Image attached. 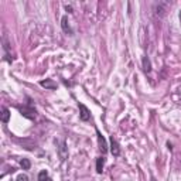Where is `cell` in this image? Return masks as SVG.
Returning a JSON list of instances; mask_svg holds the SVG:
<instances>
[{
	"mask_svg": "<svg viewBox=\"0 0 181 181\" xmlns=\"http://www.w3.org/2000/svg\"><path fill=\"white\" fill-rule=\"evenodd\" d=\"M58 156L61 160H65L68 157V147H67V143L64 140L58 143Z\"/></svg>",
	"mask_w": 181,
	"mask_h": 181,
	"instance_id": "6da1fadb",
	"label": "cell"
},
{
	"mask_svg": "<svg viewBox=\"0 0 181 181\" xmlns=\"http://www.w3.org/2000/svg\"><path fill=\"white\" fill-rule=\"evenodd\" d=\"M79 110H81V120H83V122H88L89 119H91V112H89V109L85 106L83 103H79Z\"/></svg>",
	"mask_w": 181,
	"mask_h": 181,
	"instance_id": "7a4b0ae2",
	"label": "cell"
},
{
	"mask_svg": "<svg viewBox=\"0 0 181 181\" xmlns=\"http://www.w3.org/2000/svg\"><path fill=\"white\" fill-rule=\"evenodd\" d=\"M61 27H63V30L65 31L67 34H69V36H72V28H71V26H69V21H68V16H64L63 17V20H61Z\"/></svg>",
	"mask_w": 181,
	"mask_h": 181,
	"instance_id": "3957f363",
	"label": "cell"
},
{
	"mask_svg": "<svg viewBox=\"0 0 181 181\" xmlns=\"http://www.w3.org/2000/svg\"><path fill=\"white\" fill-rule=\"evenodd\" d=\"M110 153H112L115 157H118V156L120 154V148H119V144H118V142L113 139V136L110 137Z\"/></svg>",
	"mask_w": 181,
	"mask_h": 181,
	"instance_id": "277c9868",
	"label": "cell"
},
{
	"mask_svg": "<svg viewBox=\"0 0 181 181\" xmlns=\"http://www.w3.org/2000/svg\"><path fill=\"white\" fill-rule=\"evenodd\" d=\"M3 50H4V59H7L9 63H12V58H10V45L7 41V37L3 36Z\"/></svg>",
	"mask_w": 181,
	"mask_h": 181,
	"instance_id": "5b68a950",
	"label": "cell"
},
{
	"mask_svg": "<svg viewBox=\"0 0 181 181\" xmlns=\"http://www.w3.org/2000/svg\"><path fill=\"white\" fill-rule=\"evenodd\" d=\"M98 143H99V148L102 150V153H106V152H108L106 140H105V137L102 136V134L99 133V132H98Z\"/></svg>",
	"mask_w": 181,
	"mask_h": 181,
	"instance_id": "8992f818",
	"label": "cell"
},
{
	"mask_svg": "<svg viewBox=\"0 0 181 181\" xmlns=\"http://www.w3.org/2000/svg\"><path fill=\"white\" fill-rule=\"evenodd\" d=\"M166 7H167V3H158V4H156V7H154L156 14H157L158 17H163L164 13H166Z\"/></svg>",
	"mask_w": 181,
	"mask_h": 181,
	"instance_id": "52a82bcc",
	"label": "cell"
},
{
	"mask_svg": "<svg viewBox=\"0 0 181 181\" xmlns=\"http://www.w3.org/2000/svg\"><path fill=\"white\" fill-rule=\"evenodd\" d=\"M40 85L44 86V88H47V89H57V83L54 82V81H51V79L41 81V82H40Z\"/></svg>",
	"mask_w": 181,
	"mask_h": 181,
	"instance_id": "ba28073f",
	"label": "cell"
},
{
	"mask_svg": "<svg viewBox=\"0 0 181 181\" xmlns=\"http://www.w3.org/2000/svg\"><path fill=\"white\" fill-rule=\"evenodd\" d=\"M0 118H2V122L3 123H7L9 122V119H10V110L3 106L2 108V116H0Z\"/></svg>",
	"mask_w": 181,
	"mask_h": 181,
	"instance_id": "9c48e42d",
	"label": "cell"
},
{
	"mask_svg": "<svg viewBox=\"0 0 181 181\" xmlns=\"http://www.w3.org/2000/svg\"><path fill=\"white\" fill-rule=\"evenodd\" d=\"M103 166H105V157H98L96 158V173L101 174L103 171Z\"/></svg>",
	"mask_w": 181,
	"mask_h": 181,
	"instance_id": "30bf717a",
	"label": "cell"
},
{
	"mask_svg": "<svg viewBox=\"0 0 181 181\" xmlns=\"http://www.w3.org/2000/svg\"><path fill=\"white\" fill-rule=\"evenodd\" d=\"M142 63H143V69H144L146 72H150V71H152V63H150L148 57H143Z\"/></svg>",
	"mask_w": 181,
	"mask_h": 181,
	"instance_id": "8fae6325",
	"label": "cell"
},
{
	"mask_svg": "<svg viewBox=\"0 0 181 181\" xmlns=\"http://www.w3.org/2000/svg\"><path fill=\"white\" fill-rule=\"evenodd\" d=\"M47 180H48V173H47V170H43V171H40L38 181H47Z\"/></svg>",
	"mask_w": 181,
	"mask_h": 181,
	"instance_id": "7c38bea8",
	"label": "cell"
},
{
	"mask_svg": "<svg viewBox=\"0 0 181 181\" xmlns=\"http://www.w3.org/2000/svg\"><path fill=\"white\" fill-rule=\"evenodd\" d=\"M20 164H21V167H23V170H28L30 166H31V164H30V160H28V158H23Z\"/></svg>",
	"mask_w": 181,
	"mask_h": 181,
	"instance_id": "4fadbf2b",
	"label": "cell"
},
{
	"mask_svg": "<svg viewBox=\"0 0 181 181\" xmlns=\"http://www.w3.org/2000/svg\"><path fill=\"white\" fill-rule=\"evenodd\" d=\"M17 181H28V177H27L26 174H20L17 177Z\"/></svg>",
	"mask_w": 181,
	"mask_h": 181,
	"instance_id": "5bb4252c",
	"label": "cell"
},
{
	"mask_svg": "<svg viewBox=\"0 0 181 181\" xmlns=\"http://www.w3.org/2000/svg\"><path fill=\"white\" fill-rule=\"evenodd\" d=\"M65 9L68 10V12H72V7L71 6H65Z\"/></svg>",
	"mask_w": 181,
	"mask_h": 181,
	"instance_id": "9a60e30c",
	"label": "cell"
},
{
	"mask_svg": "<svg viewBox=\"0 0 181 181\" xmlns=\"http://www.w3.org/2000/svg\"><path fill=\"white\" fill-rule=\"evenodd\" d=\"M47 181H53V180H51V178H50V177H48V180H47Z\"/></svg>",
	"mask_w": 181,
	"mask_h": 181,
	"instance_id": "2e32d148",
	"label": "cell"
},
{
	"mask_svg": "<svg viewBox=\"0 0 181 181\" xmlns=\"http://www.w3.org/2000/svg\"><path fill=\"white\" fill-rule=\"evenodd\" d=\"M150 181H156V180H154V178H152V180H150Z\"/></svg>",
	"mask_w": 181,
	"mask_h": 181,
	"instance_id": "e0dca14e",
	"label": "cell"
}]
</instances>
